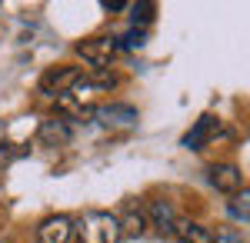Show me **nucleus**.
<instances>
[{"label": "nucleus", "mask_w": 250, "mask_h": 243, "mask_svg": "<svg viewBox=\"0 0 250 243\" xmlns=\"http://www.w3.org/2000/svg\"><path fill=\"white\" fill-rule=\"evenodd\" d=\"M74 230H77L80 243H117L120 240V217L94 210V213L80 217V223Z\"/></svg>", "instance_id": "nucleus-1"}, {"label": "nucleus", "mask_w": 250, "mask_h": 243, "mask_svg": "<svg viewBox=\"0 0 250 243\" xmlns=\"http://www.w3.org/2000/svg\"><path fill=\"white\" fill-rule=\"evenodd\" d=\"M77 80H80V67H50L40 77V94L63 97L70 87H77Z\"/></svg>", "instance_id": "nucleus-2"}, {"label": "nucleus", "mask_w": 250, "mask_h": 243, "mask_svg": "<svg viewBox=\"0 0 250 243\" xmlns=\"http://www.w3.org/2000/svg\"><path fill=\"white\" fill-rule=\"evenodd\" d=\"M77 54L83 57L87 63H94V67H107L117 54V40L114 37H90L77 47Z\"/></svg>", "instance_id": "nucleus-3"}, {"label": "nucleus", "mask_w": 250, "mask_h": 243, "mask_svg": "<svg viewBox=\"0 0 250 243\" xmlns=\"http://www.w3.org/2000/svg\"><path fill=\"white\" fill-rule=\"evenodd\" d=\"M217 133H220V117L204 113V117H200V120L190 127V133L184 137V147H187V150H204L213 137H217Z\"/></svg>", "instance_id": "nucleus-4"}, {"label": "nucleus", "mask_w": 250, "mask_h": 243, "mask_svg": "<svg viewBox=\"0 0 250 243\" xmlns=\"http://www.w3.org/2000/svg\"><path fill=\"white\" fill-rule=\"evenodd\" d=\"M70 233H74V220L63 217V213H57V217H47V220L37 226V240L34 243H67Z\"/></svg>", "instance_id": "nucleus-5"}, {"label": "nucleus", "mask_w": 250, "mask_h": 243, "mask_svg": "<svg viewBox=\"0 0 250 243\" xmlns=\"http://www.w3.org/2000/svg\"><path fill=\"white\" fill-rule=\"evenodd\" d=\"M94 117L100 123H107V127H130L137 123V110L130 103H107V107H97Z\"/></svg>", "instance_id": "nucleus-6"}, {"label": "nucleus", "mask_w": 250, "mask_h": 243, "mask_svg": "<svg viewBox=\"0 0 250 243\" xmlns=\"http://www.w3.org/2000/svg\"><path fill=\"white\" fill-rule=\"evenodd\" d=\"M37 140L43 147H63V143H70V127H67V120H63V117L43 120L40 130H37Z\"/></svg>", "instance_id": "nucleus-7"}, {"label": "nucleus", "mask_w": 250, "mask_h": 243, "mask_svg": "<svg viewBox=\"0 0 250 243\" xmlns=\"http://www.w3.org/2000/svg\"><path fill=\"white\" fill-rule=\"evenodd\" d=\"M210 183L220 190V193L233 197V193L240 190V170L233 167V163H213L210 167Z\"/></svg>", "instance_id": "nucleus-8"}, {"label": "nucleus", "mask_w": 250, "mask_h": 243, "mask_svg": "<svg viewBox=\"0 0 250 243\" xmlns=\"http://www.w3.org/2000/svg\"><path fill=\"white\" fill-rule=\"evenodd\" d=\"M173 237L180 243H213L210 230L193 223V220H177V223H173Z\"/></svg>", "instance_id": "nucleus-9"}, {"label": "nucleus", "mask_w": 250, "mask_h": 243, "mask_svg": "<svg viewBox=\"0 0 250 243\" xmlns=\"http://www.w3.org/2000/svg\"><path fill=\"white\" fill-rule=\"evenodd\" d=\"M150 217H154V226L164 233V237H173V223H177V217H173V210L167 200H154L150 203Z\"/></svg>", "instance_id": "nucleus-10"}, {"label": "nucleus", "mask_w": 250, "mask_h": 243, "mask_svg": "<svg viewBox=\"0 0 250 243\" xmlns=\"http://www.w3.org/2000/svg\"><path fill=\"white\" fill-rule=\"evenodd\" d=\"M57 110H60V113H67V117H74V120H87V117H94V110H90L83 100H77L74 94L57 97Z\"/></svg>", "instance_id": "nucleus-11"}, {"label": "nucleus", "mask_w": 250, "mask_h": 243, "mask_svg": "<svg viewBox=\"0 0 250 243\" xmlns=\"http://www.w3.org/2000/svg\"><path fill=\"white\" fill-rule=\"evenodd\" d=\"M144 226H147L144 213L130 210V213H127L124 220H120V237H140V233H144Z\"/></svg>", "instance_id": "nucleus-12"}, {"label": "nucleus", "mask_w": 250, "mask_h": 243, "mask_svg": "<svg viewBox=\"0 0 250 243\" xmlns=\"http://www.w3.org/2000/svg\"><path fill=\"white\" fill-rule=\"evenodd\" d=\"M230 213L237 220H250V190H237L230 197Z\"/></svg>", "instance_id": "nucleus-13"}, {"label": "nucleus", "mask_w": 250, "mask_h": 243, "mask_svg": "<svg viewBox=\"0 0 250 243\" xmlns=\"http://www.w3.org/2000/svg\"><path fill=\"white\" fill-rule=\"evenodd\" d=\"M154 3H134V7H130V20H134V23H150V20H154Z\"/></svg>", "instance_id": "nucleus-14"}, {"label": "nucleus", "mask_w": 250, "mask_h": 243, "mask_svg": "<svg viewBox=\"0 0 250 243\" xmlns=\"http://www.w3.org/2000/svg\"><path fill=\"white\" fill-rule=\"evenodd\" d=\"M144 43H147V34L134 27L130 34H124V37H120V43H117V47H124V50H137V47H144Z\"/></svg>", "instance_id": "nucleus-15"}, {"label": "nucleus", "mask_w": 250, "mask_h": 243, "mask_svg": "<svg viewBox=\"0 0 250 243\" xmlns=\"http://www.w3.org/2000/svg\"><path fill=\"white\" fill-rule=\"evenodd\" d=\"M14 160V147L10 143H0V173H3V167Z\"/></svg>", "instance_id": "nucleus-16"}, {"label": "nucleus", "mask_w": 250, "mask_h": 243, "mask_svg": "<svg viewBox=\"0 0 250 243\" xmlns=\"http://www.w3.org/2000/svg\"><path fill=\"white\" fill-rule=\"evenodd\" d=\"M213 243H244V237H240V233H233V230H224L220 237H213Z\"/></svg>", "instance_id": "nucleus-17"}, {"label": "nucleus", "mask_w": 250, "mask_h": 243, "mask_svg": "<svg viewBox=\"0 0 250 243\" xmlns=\"http://www.w3.org/2000/svg\"><path fill=\"white\" fill-rule=\"evenodd\" d=\"M104 10H127L124 0H104Z\"/></svg>", "instance_id": "nucleus-18"}]
</instances>
